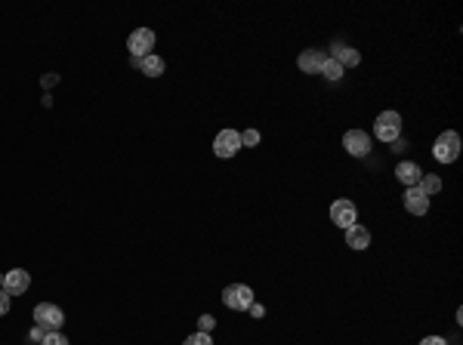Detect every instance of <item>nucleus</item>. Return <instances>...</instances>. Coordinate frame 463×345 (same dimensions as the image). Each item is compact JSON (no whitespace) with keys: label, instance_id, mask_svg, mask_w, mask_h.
Instances as JSON below:
<instances>
[{"label":"nucleus","instance_id":"obj_9","mask_svg":"<svg viewBox=\"0 0 463 345\" xmlns=\"http://www.w3.org/2000/svg\"><path fill=\"white\" fill-rule=\"evenodd\" d=\"M28 287H31V275L25 268H12V271H6V275H3V290L10 296H25V293H28Z\"/></svg>","mask_w":463,"mask_h":345},{"label":"nucleus","instance_id":"obj_7","mask_svg":"<svg viewBox=\"0 0 463 345\" xmlns=\"http://www.w3.org/2000/svg\"><path fill=\"white\" fill-rule=\"evenodd\" d=\"M241 132L238 130H223L220 136L214 139V155L216 157H235L238 151H241Z\"/></svg>","mask_w":463,"mask_h":345},{"label":"nucleus","instance_id":"obj_13","mask_svg":"<svg viewBox=\"0 0 463 345\" xmlns=\"http://www.w3.org/2000/svg\"><path fill=\"white\" fill-rule=\"evenodd\" d=\"M334 62H340L343 65V71L346 68H355V65H361V52L355 50V46H346V43H337L334 46Z\"/></svg>","mask_w":463,"mask_h":345},{"label":"nucleus","instance_id":"obj_26","mask_svg":"<svg viewBox=\"0 0 463 345\" xmlns=\"http://www.w3.org/2000/svg\"><path fill=\"white\" fill-rule=\"evenodd\" d=\"M247 311H250V315H254V317H263V315H266V308H263V305H256V302H254V305H250V308H247Z\"/></svg>","mask_w":463,"mask_h":345},{"label":"nucleus","instance_id":"obj_24","mask_svg":"<svg viewBox=\"0 0 463 345\" xmlns=\"http://www.w3.org/2000/svg\"><path fill=\"white\" fill-rule=\"evenodd\" d=\"M420 345H448V342L442 339V336H423Z\"/></svg>","mask_w":463,"mask_h":345},{"label":"nucleus","instance_id":"obj_17","mask_svg":"<svg viewBox=\"0 0 463 345\" xmlns=\"http://www.w3.org/2000/svg\"><path fill=\"white\" fill-rule=\"evenodd\" d=\"M420 191H423L426 197L439 195V191H442V179H439V176H426V172H423V179H420Z\"/></svg>","mask_w":463,"mask_h":345},{"label":"nucleus","instance_id":"obj_2","mask_svg":"<svg viewBox=\"0 0 463 345\" xmlns=\"http://www.w3.org/2000/svg\"><path fill=\"white\" fill-rule=\"evenodd\" d=\"M374 136L386 145H393L395 139H401V115L399 111H383L374 124Z\"/></svg>","mask_w":463,"mask_h":345},{"label":"nucleus","instance_id":"obj_25","mask_svg":"<svg viewBox=\"0 0 463 345\" xmlns=\"http://www.w3.org/2000/svg\"><path fill=\"white\" fill-rule=\"evenodd\" d=\"M41 83L46 86V90H50V86H56V83H59V75H44V77H41Z\"/></svg>","mask_w":463,"mask_h":345},{"label":"nucleus","instance_id":"obj_3","mask_svg":"<svg viewBox=\"0 0 463 345\" xmlns=\"http://www.w3.org/2000/svg\"><path fill=\"white\" fill-rule=\"evenodd\" d=\"M35 324L44 330V333H59V330H62V324H65V315H62V308H59V305L41 302L35 308Z\"/></svg>","mask_w":463,"mask_h":345},{"label":"nucleus","instance_id":"obj_4","mask_svg":"<svg viewBox=\"0 0 463 345\" xmlns=\"http://www.w3.org/2000/svg\"><path fill=\"white\" fill-rule=\"evenodd\" d=\"M223 302H226L232 311H247L250 305H254V290H250L247 284H229V287L223 290Z\"/></svg>","mask_w":463,"mask_h":345},{"label":"nucleus","instance_id":"obj_16","mask_svg":"<svg viewBox=\"0 0 463 345\" xmlns=\"http://www.w3.org/2000/svg\"><path fill=\"white\" fill-rule=\"evenodd\" d=\"M343 75H346V71H343V65H340V62H334V59L328 56V62L321 65V77H324V81H340Z\"/></svg>","mask_w":463,"mask_h":345},{"label":"nucleus","instance_id":"obj_6","mask_svg":"<svg viewBox=\"0 0 463 345\" xmlns=\"http://www.w3.org/2000/svg\"><path fill=\"white\" fill-rule=\"evenodd\" d=\"M127 50L133 59H145L151 50H155V31L151 28H136L133 34L127 37Z\"/></svg>","mask_w":463,"mask_h":345},{"label":"nucleus","instance_id":"obj_11","mask_svg":"<svg viewBox=\"0 0 463 345\" xmlns=\"http://www.w3.org/2000/svg\"><path fill=\"white\" fill-rule=\"evenodd\" d=\"M405 210L411 216H426L429 213V197L420 191V185H411L405 188Z\"/></svg>","mask_w":463,"mask_h":345},{"label":"nucleus","instance_id":"obj_14","mask_svg":"<svg viewBox=\"0 0 463 345\" xmlns=\"http://www.w3.org/2000/svg\"><path fill=\"white\" fill-rule=\"evenodd\" d=\"M346 247L352 250H368L370 247V228H365V225H349L346 228Z\"/></svg>","mask_w":463,"mask_h":345},{"label":"nucleus","instance_id":"obj_8","mask_svg":"<svg viewBox=\"0 0 463 345\" xmlns=\"http://www.w3.org/2000/svg\"><path fill=\"white\" fill-rule=\"evenodd\" d=\"M343 148H346V155H352V157H368L370 155V132L349 130L346 136H343Z\"/></svg>","mask_w":463,"mask_h":345},{"label":"nucleus","instance_id":"obj_22","mask_svg":"<svg viewBox=\"0 0 463 345\" xmlns=\"http://www.w3.org/2000/svg\"><path fill=\"white\" fill-rule=\"evenodd\" d=\"M10 305H12V296L6 293V290H0V317H3L6 311H10Z\"/></svg>","mask_w":463,"mask_h":345},{"label":"nucleus","instance_id":"obj_12","mask_svg":"<svg viewBox=\"0 0 463 345\" xmlns=\"http://www.w3.org/2000/svg\"><path fill=\"white\" fill-rule=\"evenodd\" d=\"M395 179H399L401 185H420V179H423V170H420V164H414V161H401L399 167H395Z\"/></svg>","mask_w":463,"mask_h":345},{"label":"nucleus","instance_id":"obj_15","mask_svg":"<svg viewBox=\"0 0 463 345\" xmlns=\"http://www.w3.org/2000/svg\"><path fill=\"white\" fill-rule=\"evenodd\" d=\"M164 68H167V62H164L161 56H155V52H149V56L139 62V71H142L145 77H161Z\"/></svg>","mask_w":463,"mask_h":345},{"label":"nucleus","instance_id":"obj_20","mask_svg":"<svg viewBox=\"0 0 463 345\" xmlns=\"http://www.w3.org/2000/svg\"><path fill=\"white\" fill-rule=\"evenodd\" d=\"M241 145H244V148H254V145H260V132H256V130H244L241 132Z\"/></svg>","mask_w":463,"mask_h":345},{"label":"nucleus","instance_id":"obj_23","mask_svg":"<svg viewBox=\"0 0 463 345\" xmlns=\"http://www.w3.org/2000/svg\"><path fill=\"white\" fill-rule=\"evenodd\" d=\"M44 336H46V333H44V330H41V327H37V324H35V330H31V333H28V339H31V342H37V345H41V342H44Z\"/></svg>","mask_w":463,"mask_h":345},{"label":"nucleus","instance_id":"obj_10","mask_svg":"<svg viewBox=\"0 0 463 345\" xmlns=\"http://www.w3.org/2000/svg\"><path fill=\"white\" fill-rule=\"evenodd\" d=\"M328 62V52L324 50H303L300 59H296V68L303 75H321V65Z\"/></svg>","mask_w":463,"mask_h":345},{"label":"nucleus","instance_id":"obj_18","mask_svg":"<svg viewBox=\"0 0 463 345\" xmlns=\"http://www.w3.org/2000/svg\"><path fill=\"white\" fill-rule=\"evenodd\" d=\"M41 345H71V339L62 333V330H59V333H46Z\"/></svg>","mask_w":463,"mask_h":345},{"label":"nucleus","instance_id":"obj_1","mask_svg":"<svg viewBox=\"0 0 463 345\" xmlns=\"http://www.w3.org/2000/svg\"><path fill=\"white\" fill-rule=\"evenodd\" d=\"M433 157L439 164H454L460 157V136L454 130H445L433 145Z\"/></svg>","mask_w":463,"mask_h":345},{"label":"nucleus","instance_id":"obj_5","mask_svg":"<svg viewBox=\"0 0 463 345\" xmlns=\"http://www.w3.org/2000/svg\"><path fill=\"white\" fill-rule=\"evenodd\" d=\"M330 222H334L337 228L346 231L349 225L359 222V207H355L352 201H346V197H340V201L330 204Z\"/></svg>","mask_w":463,"mask_h":345},{"label":"nucleus","instance_id":"obj_21","mask_svg":"<svg viewBox=\"0 0 463 345\" xmlns=\"http://www.w3.org/2000/svg\"><path fill=\"white\" fill-rule=\"evenodd\" d=\"M214 327H216V317L214 315H201V317H198V330H201V333H210Z\"/></svg>","mask_w":463,"mask_h":345},{"label":"nucleus","instance_id":"obj_27","mask_svg":"<svg viewBox=\"0 0 463 345\" xmlns=\"http://www.w3.org/2000/svg\"><path fill=\"white\" fill-rule=\"evenodd\" d=\"M0 290H3V275H0Z\"/></svg>","mask_w":463,"mask_h":345},{"label":"nucleus","instance_id":"obj_19","mask_svg":"<svg viewBox=\"0 0 463 345\" xmlns=\"http://www.w3.org/2000/svg\"><path fill=\"white\" fill-rule=\"evenodd\" d=\"M182 345H214V339H210V333H201V330H198V333H191Z\"/></svg>","mask_w":463,"mask_h":345}]
</instances>
